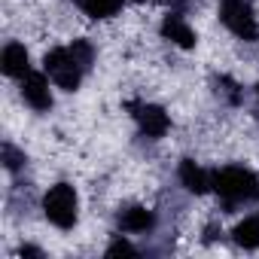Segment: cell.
Returning <instances> with one entry per match:
<instances>
[{
  "instance_id": "5b68a950",
  "label": "cell",
  "mask_w": 259,
  "mask_h": 259,
  "mask_svg": "<svg viewBox=\"0 0 259 259\" xmlns=\"http://www.w3.org/2000/svg\"><path fill=\"white\" fill-rule=\"evenodd\" d=\"M128 110H132L135 122L141 125V132H144L147 138H162L168 128H171L168 113H165L162 107H156V104H128Z\"/></svg>"
},
{
  "instance_id": "2e32d148",
  "label": "cell",
  "mask_w": 259,
  "mask_h": 259,
  "mask_svg": "<svg viewBox=\"0 0 259 259\" xmlns=\"http://www.w3.org/2000/svg\"><path fill=\"white\" fill-rule=\"evenodd\" d=\"M22 256H40V250L37 247H22Z\"/></svg>"
},
{
  "instance_id": "4fadbf2b",
  "label": "cell",
  "mask_w": 259,
  "mask_h": 259,
  "mask_svg": "<svg viewBox=\"0 0 259 259\" xmlns=\"http://www.w3.org/2000/svg\"><path fill=\"white\" fill-rule=\"evenodd\" d=\"M70 52H73V55H76V61H79V64L89 70V64H92V55H95V52H92V46H89L85 40H73Z\"/></svg>"
},
{
  "instance_id": "5bb4252c",
  "label": "cell",
  "mask_w": 259,
  "mask_h": 259,
  "mask_svg": "<svg viewBox=\"0 0 259 259\" xmlns=\"http://www.w3.org/2000/svg\"><path fill=\"white\" fill-rule=\"evenodd\" d=\"M22 162H25V156H22L16 147H10V144H7V147H4V165H7L10 171H19V168H22Z\"/></svg>"
},
{
  "instance_id": "9a60e30c",
  "label": "cell",
  "mask_w": 259,
  "mask_h": 259,
  "mask_svg": "<svg viewBox=\"0 0 259 259\" xmlns=\"http://www.w3.org/2000/svg\"><path fill=\"white\" fill-rule=\"evenodd\" d=\"M122 253H125V256H135L138 250L128 244V241H122V238H119V241H113V244L107 247V256H122Z\"/></svg>"
},
{
  "instance_id": "8992f818",
  "label": "cell",
  "mask_w": 259,
  "mask_h": 259,
  "mask_svg": "<svg viewBox=\"0 0 259 259\" xmlns=\"http://www.w3.org/2000/svg\"><path fill=\"white\" fill-rule=\"evenodd\" d=\"M22 98L34 107V110H49L52 107V92L43 73H28L22 76Z\"/></svg>"
},
{
  "instance_id": "3957f363",
  "label": "cell",
  "mask_w": 259,
  "mask_h": 259,
  "mask_svg": "<svg viewBox=\"0 0 259 259\" xmlns=\"http://www.w3.org/2000/svg\"><path fill=\"white\" fill-rule=\"evenodd\" d=\"M43 67H46L49 79H52L58 89H64V92L79 89V79H82V70H85V67L76 61V55H73L70 49H52V52H46Z\"/></svg>"
},
{
  "instance_id": "9c48e42d",
  "label": "cell",
  "mask_w": 259,
  "mask_h": 259,
  "mask_svg": "<svg viewBox=\"0 0 259 259\" xmlns=\"http://www.w3.org/2000/svg\"><path fill=\"white\" fill-rule=\"evenodd\" d=\"M116 220H119V229H122V232H147V229L156 223L153 210H147V207H141V204H132V207L119 210Z\"/></svg>"
},
{
  "instance_id": "30bf717a",
  "label": "cell",
  "mask_w": 259,
  "mask_h": 259,
  "mask_svg": "<svg viewBox=\"0 0 259 259\" xmlns=\"http://www.w3.org/2000/svg\"><path fill=\"white\" fill-rule=\"evenodd\" d=\"M162 37L171 40V43H177L180 49H192V46H195V31H192L180 16H168V19L162 22Z\"/></svg>"
},
{
  "instance_id": "52a82bcc",
  "label": "cell",
  "mask_w": 259,
  "mask_h": 259,
  "mask_svg": "<svg viewBox=\"0 0 259 259\" xmlns=\"http://www.w3.org/2000/svg\"><path fill=\"white\" fill-rule=\"evenodd\" d=\"M0 67H4L7 76H28L31 64H28V49L22 43H10L0 55Z\"/></svg>"
},
{
  "instance_id": "6da1fadb",
  "label": "cell",
  "mask_w": 259,
  "mask_h": 259,
  "mask_svg": "<svg viewBox=\"0 0 259 259\" xmlns=\"http://www.w3.org/2000/svg\"><path fill=\"white\" fill-rule=\"evenodd\" d=\"M210 186L220 192V198H226L229 204L235 201H253L259 198V177L247 168H238V165H229L217 174H210Z\"/></svg>"
},
{
  "instance_id": "ba28073f",
  "label": "cell",
  "mask_w": 259,
  "mask_h": 259,
  "mask_svg": "<svg viewBox=\"0 0 259 259\" xmlns=\"http://www.w3.org/2000/svg\"><path fill=\"white\" fill-rule=\"evenodd\" d=\"M180 183L192 192V195H204L210 189V174L204 168H198L192 159H183L180 162Z\"/></svg>"
},
{
  "instance_id": "7a4b0ae2",
  "label": "cell",
  "mask_w": 259,
  "mask_h": 259,
  "mask_svg": "<svg viewBox=\"0 0 259 259\" xmlns=\"http://www.w3.org/2000/svg\"><path fill=\"white\" fill-rule=\"evenodd\" d=\"M76 207H79V198L73 192V186L67 183H55L46 198H43V210H46V220L58 229H73L76 223Z\"/></svg>"
},
{
  "instance_id": "e0dca14e",
  "label": "cell",
  "mask_w": 259,
  "mask_h": 259,
  "mask_svg": "<svg viewBox=\"0 0 259 259\" xmlns=\"http://www.w3.org/2000/svg\"><path fill=\"white\" fill-rule=\"evenodd\" d=\"M256 95H259V85H256Z\"/></svg>"
},
{
  "instance_id": "7c38bea8",
  "label": "cell",
  "mask_w": 259,
  "mask_h": 259,
  "mask_svg": "<svg viewBox=\"0 0 259 259\" xmlns=\"http://www.w3.org/2000/svg\"><path fill=\"white\" fill-rule=\"evenodd\" d=\"M76 4H79L82 13L92 16V19H110V16H116V13L122 10L125 0H76Z\"/></svg>"
},
{
  "instance_id": "8fae6325",
  "label": "cell",
  "mask_w": 259,
  "mask_h": 259,
  "mask_svg": "<svg viewBox=\"0 0 259 259\" xmlns=\"http://www.w3.org/2000/svg\"><path fill=\"white\" fill-rule=\"evenodd\" d=\"M235 244H241L244 250H256L259 247V217H247L235 226Z\"/></svg>"
},
{
  "instance_id": "277c9868",
  "label": "cell",
  "mask_w": 259,
  "mask_h": 259,
  "mask_svg": "<svg viewBox=\"0 0 259 259\" xmlns=\"http://www.w3.org/2000/svg\"><path fill=\"white\" fill-rule=\"evenodd\" d=\"M220 19H223V25L235 37H241V40H259V25H256L253 7L247 4V0H223Z\"/></svg>"
}]
</instances>
